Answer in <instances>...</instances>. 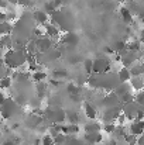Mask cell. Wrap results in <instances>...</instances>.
<instances>
[{
	"label": "cell",
	"mask_w": 144,
	"mask_h": 145,
	"mask_svg": "<svg viewBox=\"0 0 144 145\" xmlns=\"http://www.w3.org/2000/svg\"><path fill=\"white\" fill-rule=\"evenodd\" d=\"M62 42L66 44V45L71 47V48H75V47L79 44V37H78L75 33L69 31V33H65V34H64V37H62Z\"/></svg>",
	"instance_id": "8992f818"
},
{
	"label": "cell",
	"mask_w": 144,
	"mask_h": 145,
	"mask_svg": "<svg viewBox=\"0 0 144 145\" xmlns=\"http://www.w3.org/2000/svg\"><path fill=\"white\" fill-rule=\"evenodd\" d=\"M119 13H120V17H122V20L124 21V24H132V23H133L134 17H133V13H132V10H130L129 7L122 6L120 10H119Z\"/></svg>",
	"instance_id": "30bf717a"
},
{
	"label": "cell",
	"mask_w": 144,
	"mask_h": 145,
	"mask_svg": "<svg viewBox=\"0 0 144 145\" xmlns=\"http://www.w3.org/2000/svg\"><path fill=\"white\" fill-rule=\"evenodd\" d=\"M37 47L40 54H47L52 49V40L49 37H41V38H37Z\"/></svg>",
	"instance_id": "277c9868"
},
{
	"label": "cell",
	"mask_w": 144,
	"mask_h": 145,
	"mask_svg": "<svg viewBox=\"0 0 144 145\" xmlns=\"http://www.w3.org/2000/svg\"><path fill=\"white\" fill-rule=\"evenodd\" d=\"M132 90H133L132 85H127V83H120V85H119V86L114 89V93H116L117 96L122 99V97L130 95V93H132Z\"/></svg>",
	"instance_id": "7c38bea8"
},
{
	"label": "cell",
	"mask_w": 144,
	"mask_h": 145,
	"mask_svg": "<svg viewBox=\"0 0 144 145\" xmlns=\"http://www.w3.org/2000/svg\"><path fill=\"white\" fill-rule=\"evenodd\" d=\"M117 130L116 124L114 123H107V124H103V131L107 133V134H114Z\"/></svg>",
	"instance_id": "f546056e"
},
{
	"label": "cell",
	"mask_w": 144,
	"mask_h": 145,
	"mask_svg": "<svg viewBox=\"0 0 144 145\" xmlns=\"http://www.w3.org/2000/svg\"><path fill=\"white\" fill-rule=\"evenodd\" d=\"M52 78L58 79V80L65 79V78H68V71L66 69H55V71H52Z\"/></svg>",
	"instance_id": "d4e9b609"
},
{
	"label": "cell",
	"mask_w": 144,
	"mask_h": 145,
	"mask_svg": "<svg viewBox=\"0 0 144 145\" xmlns=\"http://www.w3.org/2000/svg\"><path fill=\"white\" fill-rule=\"evenodd\" d=\"M137 59V52H130V51H124L122 54V63L123 66L129 68V66H133L134 62Z\"/></svg>",
	"instance_id": "52a82bcc"
},
{
	"label": "cell",
	"mask_w": 144,
	"mask_h": 145,
	"mask_svg": "<svg viewBox=\"0 0 144 145\" xmlns=\"http://www.w3.org/2000/svg\"><path fill=\"white\" fill-rule=\"evenodd\" d=\"M52 4H54L55 10H58L61 7V4H62V0H52Z\"/></svg>",
	"instance_id": "74e56055"
},
{
	"label": "cell",
	"mask_w": 144,
	"mask_h": 145,
	"mask_svg": "<svg viewBox=\"0 0 144 145\" xmlns=\"http://www.w3.org/2000/svg\"><path fill=\"white\" fill-rule=\"evenodd\" d=\"M41 145H55L54 137H51L49 134L43 135V138H41Z\"/></svg>",
	"instance_id": "1f68e13d"
},
{
	"label": "cell",
	"mask_w": 144,
	"mask_h": 145,
	"mask_svg": "<svg viewBox=\"0 0 144 145\" xmlns=\"http://www.w3.org/2000/svg\"><path fill=\"white\" fill-rule=\"evenodd\" d=\"M126 121H127V117L122 113V114L119 116V118H117V125H119V127H123V124H124Z\"/></svg>",
	"instance_id": "e575fe53"
},
{
	"label": "cell",
	"mask_w": 144,
	"mask_h": 145,
	"mask_svg": "<svg viewBox=\"0 0 144 145\" xmlns=\"http://www.w3.org/2000/svg\"><path fill=\"white\" fill-rule=\"evenodd\" d=\"M139 41H141V44H144V28L140 31V38H139Z\"/></svg>",
	"instance_id": "f35d334b"
},
{
	"label": "cell",
	"mask_w": 144,
	"mask_h": 145,
	"mask_svg": "<svg viewBox=\"0 0 144 145\" xmlns=\"http://www.w3.org/2000/svg\"><path fill=\"white\" fill-rule=\"evenodd\" d=\"M122 110H123V114L127 117V120H133V121H134L136 117H137V114H139V111L141 110V106L134 100V101H132V103L123 104Z\"/></svg>",
	"instance_id": "7a4b0ae2"
},
{
	"label": "cell",
	"mask_w": 144,
	"mask_h": 145,
	"mask_svg": "<svg viewBox=\"0 0 144 145\" xmlns=\"http://www.w3.org/2000/svg\"><path fill=\"white\" fill-rule=\"evenodd\" d=\"M110 71V62L103 56H99L97 59H95V65H93V75H103L107 73Z\"/></svg>",
	"instance_id": "3957f363"
},
{
	"label": "cell",
	"mask_w": 144,
	"mask_h": 145,
	"mask_svg": "<svg viewBox=\"0 0 144 145\" xmlns=\"http://www.w3.org/2000/svg\"><path fill=\"white\" fill-rule=\"evenodd\" d=\"M117 76H119V79H120V82H122V83H127V82H130V80H132V78H133L132 71H130L129 68H126V66L120 68V71L117 72Z\"/></svg>",
	"instance_id": "5bb4252c"
},
{
	"label": "cell",
	"mask_w": 144,
	"mask_h": 145,
	"mask_svg": "<svg viewBox=\"0 0 144 145\" xmlns=\"http://www.w3.org/2000/svg\"><path fill=\"white\" fill-rule=\"evenodd\" d=\"M119 101H120V97L117 96L116 93H109L107 96L103 97L102 104H103L106 108H113V107H119V106H117Z\"/></svg>",
	"instance_id": "5b68a950"
},
{
	"label": "cell",
	"mask_w": 144,
	"mask_h": 145,
	"mask_svg": "<svg viewBox=\"0 0 144 145\" xmlns=\"http://www.w3.org/2000/svg\"><path fill=\"white\" fill-rule=\"evenodd\" d=\"M3 145H18V140H6L4 142H3Z\"/></svg>",
	"instance_id": "8d00e7d4"
},
{
	"label": "cell",
	"mask_w": 144,
	"mask_h": 145,
	"mask_svg": "<svg viewBox=\"0 0 144 145\" xmlns=\"http://www.w3.org/2000/svg\"><path fill=\"white\" fill-rule=\"evenodd\" d=\"M66 92L71 95V96H79V86L74 82H69L66 85Z\"/></svg>",
	"instance_id": "cb8c5ba5"
},
{
	"label": "cell",
	"mask_w": 144,
	"mask_h": 145,
	"mask_svg": "<svg viewBox=\"0 0 144 145\" xmlns=\"http://www.w3.org/2000/svg\"><path fill=\"white\" fill-rule=\"evenodd\" d=\"M26 49L28 52V55H37L40 51H38V47H37V40H30L28 44L26 45Z\"/></svg>",
	"instance_id": "d6986e66"
},
{
	"label": "cell",
	"mask_w": 144,
	"mask_h": 145,
	"mask_svg": "<svg viewBox=\"0 0 144 145\" xmlns=\"http://www.w3.org/2000/svg\"><path fill=\"white\" fill-rule=\"evenodd\" d=\"M45 92H47V85H45L44 82L37 83V97L43 100L44 96H45Z\"/></svg>",
	"instance_id": "4316f807"
},
{
	"label": "cell",
	"mask_w": 144,
	"mask_h": 145,
	"mask_svg": "<svg viewBox=\"0 0 144 145\" xmlns=\"http://www.w3.org/2000/svg\"><path fill=\"white\" fill-rule=\"evenodd\" d=\"M49 85H51V86H54V88H59V86H61V80H58V79H54V78H52V79L49 80Z\"/></svg>",
	"instance_id": "d590c367"
},
{
	"label": "cell",
	"mask_w": 144,
	"mask_h": 145,
	"mask_svg": "<svg viewBox=\"0 0 144 145\" xmlns=\"http://www.w3.org/2000/svg\"><path fill=\"white\" fill-rule=\"evenodd\" d=\"M41 117L40 116H36V114H30L27 118H26V121H24V124L28 127V128H37L40 124H41Z\"/></svg>",
	"instance_id": "9a60e30c"
},
{
	"label": "cell",
	"mask_w": 144,
	"mask_h": 145,
	"mask_svg": "<svg viewBox=\"0 0 144 145\" xmlns=\"http://www.w3.org/2000/svg\"><path fill=\"white\" fill-rule=\"evenodd\" d=\"M143 56H144V54H143Z\"/></svg>",
	"instance_id": "ee69618b"
},
{
	"label": "cell",
	"mask_w": 144,
	"mask_h": 145,
	"mask_svg": "<svg viewBox=\"0 0 144 145\" xmlns=\"http://www.w3.org/2000/svg\"><path fill=\"white\" fill-rule=\"evenodd\" d=\"M137 145H144V134L139 137V144H137Z\"/></svg>",
	"instance_id": "60d3db41"
},
{
	"label": "cell",
	"mask_w": 144,
	"mask_h": 145,
	"mask_svg": "<svg viewBox=\"0 0 144 145\" xmlns=\"http://www.w3.org/2000/svg\"><path fill=\"white\" fill-rule=\"evenodd\" d=\"M31 79H33L36 83H41V82H44V80L47 79V73H45V72H43V71H37V72H34V73H33Z\"/></svg>",
	"instance_id": "603a6c76"
},
{
	"label": "cell",
	"mask_w": 144,
	"mask_h": 145,
	"mask_svg": "<svg viewBox=\"0 0 144 145\" xmlns=\"http://www.w3.org/2000/svg\"><path fill=\"white\" fill-rule=\"evenodd\" d=\"M129 133L136 135V137H140L144 134V120L143 121H132L130 127H129Z\"/></svg>",
	"instance_id": "ba28073f"
},
{
	"label": "cell",
	"mask_w": 144,
	"mask_h": 145,
	"mask_svg": "<svg viewBox=\"0 0 144 145\" xmlns=\"http://www.w3.org/2000/svg\"><path fill=\"white\" fill-rule=\"evenodd\" d=\"M1 7H3V8L7 7V0H1Z\"/></svg>",
	"instance_id": "b9f144b4"
},
{
	"label": "cell",
	"mask_w": 144,
	"mask_h": 145,
	"mask_svg": "<svg viewBox=\"0 0 144 145\" xmlns=\"http://www.w3.org/2000/svg\"><path fill=\"white\" fill-rule=\"evenodd\" d=\"M84 130L85 133H100V130H103V125L95 120H91L84 125Z\"/></svg>",
	"instance_id": "8fae6325"
},
{
	"label": "cell",
	"mask_w": 144,
	"mask_h": 145,
	"mask_svg": "<svg viewBox=\"0 0 144 145\" xmlns=\"http://www.w3.org/2000/svg\"><path fill=\"white\" fill-rule=\"evenodd\" d=\"M120 1H126V0H120Z\"/></svg>",
	"instance_id": "7bdbcfd3"
},
{
	"label": "cell",
	"mask_w": 144,
	"mask_h": 145,
	"mask_svg": "<svg viewBox=\"0 0 144 145\" xmlns=\"http://www.w3.org/2000/svg\"><path fill=\"white\" fill-rule=\"evenodd\" d=\"M102 140H103L102 133H85V135H84V141L89 145L99 144Z\"/></svg>",
	"instance_id": "9c48e42d"
},
{
	"label": "cell",
	"mask_w": 144,
	"mask_h": 145,
	"mask_svg": "<svg viewBox=\"0 0 144 145\" xmlns=\"http://www.w3.org/2000/svg\"><path fill=\"white\" fill-rule=\"evenodd\" d=\"M11 82H13V79H11V76H4V78H1V89L3 90H6V89H10L11 88Z\"/></svg>",
	"instance_id": "f1b7e54d"
},
{
	"label": "cell",
	"mask_w": 144,
	"mask_h": 145,
	"mask_svg": "<svg viewBox=\"0 0 144 145\" xmlns=\"http://www.w3.org/2000/svg\"><path fill=\"white\" fill-rule=\"evenodd\" d=\"M127 51L130 52H140L141 51V41H132L127 44Z\"/></svg>",
	"instance_id": "484cf974"
},
{
	"label": "cell",
	"mask_w": 144,
	"mask_h": 145,
	"mask_svg": "<svg viewBox=\"0 0 144 145\" xmlns=\"http://www.w3.org/2000/svg\"><path fill=\"white\" fill-rule=\"evenodd\" d=\"M18 111V104L14 99H6L1 103V116L3 118H10Z\"/></svg>",
	"instance_id": "6da1fadb"
},
{
	"label": "cell",
	"mask_w": 144,
	"mask_h": 145,
	"mask_svg": "<svg viewBox=\"0 0 144 145\" xmlns=\"http://www.w3.org/2000/svg\"><path fill=\"white\" fill-rule=\"evenodd\" d=\"M34 21L37 23V24H47V21L49 20V16H48V13L45 10H37V11H34Z\"/></svg>",
	"instance_id": "4fadbf2b"
},
{
	"label": "cell",
	"mask_w": 144,
	"mask_h": 145,
	"mask_svg": "<svg viewBox=\"0 0 144 145\" xmlns=\"http://www.w3.org/2000/svg\"><path fill=\"white\" fill-rule=\"evenodd\" d=\"M124 141L129 145H137L139 144V137H136V135H133V134H129V135L124 137Z\"/></svg>",
	"instance_id": "4dcf8cb0"
},
{
	"label": "cell",
	"mask_w": 144,
	"mask_h": 145,
	"mask_svg": "<svg viewBox=\"0 0 144 145\" xmlns=\"http://www.w3.org/2000/svg\"><path fill=\"white\" fill-rule=\"evenodd\" d=\"M93 65H95V59H91V58L84 59V69L88 75L93 73Z\"/></svg>",
	"instance_id": "7402d4cb"
},
{
	"label": "cell",
	"mask_w": 144,
	"mask_h": 145,
	"mask_svg": "<svg viewBox=\"0 0 144 145\" xmlns=\"http://www.w3.org/2000/svg\"><path fill=\"white\" fill-rule=\"evenodd\" d=\"M105 145H117V141H116V140H109Z\"/></svg>",
	"instance_id": "ab89813d"
},
{
	"label": "cell",
	"mask_w": 144,
	"mask_h": 145,
	"mask_svg": "<svg viewBox=\"0 0 144 145\" xmlns=\"http://www.w3.org/2000/svg\"><path fill=\"white\" fill-rule=\"evenodd\" d=\"M14 100L17 101V104H18V106H24V104H27V100H26V97L21 96V95L16 96V99H14Z\"/></svg>",
	"instance_id": "836d02e7"
},
{
	"label": "cell",
	"mask_w": 144,
	"mask_h": 145,
	"mask_svg": "<svg viewBox=\"0 0 144 145\" xmlns=\"http://www.w3.org/2000/svg\"><path fill=\"white\" fill-rule=\"evenodd\" d=\"M66 120H68V124H79V114L76 111H66Z\"/></svg>",
	"instance_id": "ffe728a7"
},
{
	"label": "cell",
	"mask_w": 144,
	"mask_h": 145,
	"mask_svg": "<svg viewBox=\"0 0 144 145\" xmlns=\"http://www.w3.org/2000/svg\"><path fill=\"white\" fill-rule=\"evenodd\" d=\"M0 34H1V37H4V35H10L11 34V31H13V25L9 23V21H3L1 23V25H0Z\"/></svg>",
	"instance_id": "44dd1931"
},
{
	"label": "cell",
	"mask_w": 144,
	"mask_h": 145,
	"mask_svg": "<svg viewBox=\"0 0 144 145\" xmlns=\"http://www.w3.org/2000/svg\"><path fill=\"white\" fill-rule=\"evenodd\" d=\"M130 85H132L133 90L141 92L144 89V78L143 76H133L132 80H130Z\"/></svg>",
	"instance_id": "e0dca14e"
},
{
	"label": "cell",
	"mask_w": 144,
	"mask_h": 145,
	"mask_svg": "<svg viewBox=\"0 0 144 145\" xmlns=\"http://www.w3.org/2000/svg\"><path fill=\"white\" fill-rule=\"evenodd\" d=\"M44 30H45V35L49 38H57L59 35V28L57 27V24H45L44 25Z\"/></svg>",
	"instance_id": "ac0fdd59"
},
{
	"label": "cell",
	"mask_w": 144,
	"mask_h": 145,
	"mask_svg": "<svg viewBox=\"0 0 144 145\" xmlns=\"http://www.w3.org/2000/svg\"><path fill=\"white\" fill-rule=\"evenodd\" d=\"M130 71H132V75H133V76H143L144 65H133V66L130 68Z\"/></svg>",
	"instance_id": "83f0119b"
},
{
	"label": "cell",
	"mask_w": 144,
	"mask_h": 145,
	"mask_svg": "<svg viewBox=\"0 0 144 145\" xmlns=\"http://www.w3.org/2000/svg\"><path fill=\"white\" fill-rule=\"evenodd\" d=\"M84 110H85V116L89 118V120H96L97 117V110L95 108V106L89 101H86L84 104Z\"/></svg>",
	"instance_id": "2e32d148"
},
{
	"label": "cell",
	"mask_w": 144,
	"mask_h": 145,
	"mask_svg": "<svg viewBox=\"0 0 144 145\" xmlns=\"http://www.w3.org/2000/svg\"><path fill=\"white\" fill-rule=\"evenodd\" d=\"M1 47H3V48H6V47H10V48H11V37H10V35L1 37Z\"/></svg>",
	"instance_id": "d6a6232c"
}]
</instances>
